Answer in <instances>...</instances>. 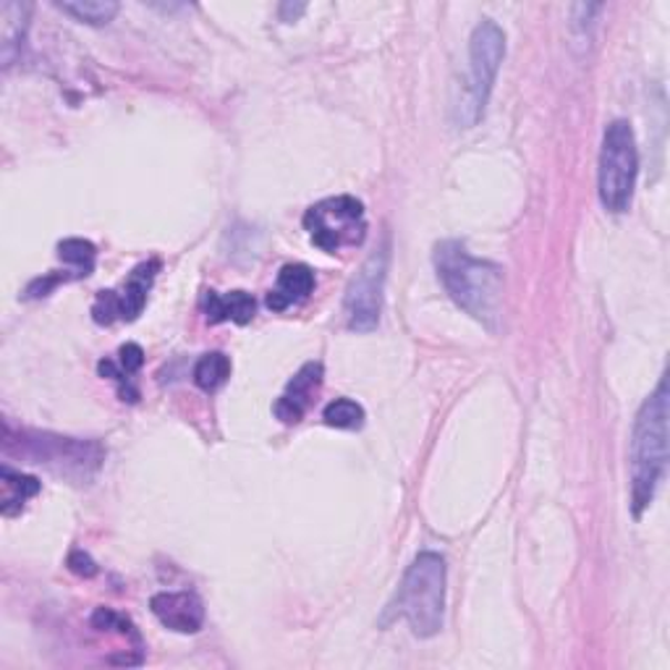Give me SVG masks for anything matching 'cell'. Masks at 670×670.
Listing matches in <instances>:
<instances>
[{"mask_svg":"<svg viewBox=\"0 0 670 670\" xmlns=\"http://www.w3.org/2000/svg\"><path fill=\"white\" fill-rule=\"evenodd\" d=\"M435 270L448 296L469 317L495 331L503 310V270L488 260H477L459 241H440L435 247Z\"/></svg>","mask_w":670,"mask_h":670,"instance_id":"obj_1","label":"cell"},{"mask_svg":"<svg viewBox=\"0 0 670 670\" xmlns=\"http://www.w3.org/2000/svg\"><path fill=\"white\" fill-rule=\"evenodd\" d=\"M668 383L660 380L658 390L641 404L631 438V511L641 516L650 509L655 490L668 467Z\"/></svg>","mask_w":670,"mask_h":670,"instance_id":"obj_2","label":"cell"},{"mask_svg":"<svg viewBox=\"0 0 670 670\" xmlns=\"http://www.w3.org/2000/svg\"><path fill=\"white\" fill-rule=\"evenodd\" d=\"M394 616L406 618L417 637H435L443 629L446 613V561L438 553H419L406 568L390 603Z\"/></svg>","mask_w":670,"mask_h":670,"instance_id":"obj_3","label":"cell"},{"mask_svg":"<svg viewBox=\"0 0 670 670\" xmlns=\"http://www.w3.org/2000/svg\"><path fill=\"white\" fill-rule=\"evenodd\" d=\"M505 59V34L493 19H482L469 40V80L456 105V121L472 128L482 121Z\"/></svg>","mask_w":670,"mask_h":670,"instance_id":"obj_4","label":"cell"},{"mask_svg":"<svg viewBox=\"0 0 670 670\" xmlns=\"http://www.w3.org/2000/svg\"><path fill=\"white\" fill-rule=\"evenodd\" d=\"M639 176V149L629 121H613L605 128L600 149V202L608 212L621 216L631 208Z\"/></svg>","mask_w":670,"mask_h":670,"instance_id":"obj_5","label":"cell"},{"mask_svg":"<svg viewBox=\"0 0 670 670\" xmlns=\"http://www.w3.org/2000/svg\"><path fill=\"white\" fill-rule=\"evenodd\" d=\"M304 228L312 244L323 252H341L344 247H359L365 241V205L354 197H331L312 205L304 216Z\"/></svg>","mask_w":670,"mask_h":670,"instance_id":"obj_6","label":"cell"},{"mask_svg":"<svg viewBox=\"0 0 670 670\" xmlns=\"http://www.w3.org/2000/svg\"><path fill=\"white\" fill-rule=\"evenodd\" d=\"M385 273H388V247H383L380 252L369 254V260L359 268L354 281L348 283L344 312L352 331L369 333L375 331L377 323H380Z\"/></svg>","mask_w":670,"mask_h":670,"instance_id":"obj_7","label":"cell"},{"mask_svg":"<svg viewBox=\"0 0 670 670\" xmlns=\"http://www.w3.org/2000/svg\"><path fill=\"white\" fill-rule=\"evenodd\" d=\"M24 453L34 459V463H45L53 472L66 477L76 472L84 480L103 461V448L97 443H82L74 438H59V435H27Z\"/></svg>","mask_w":670,"mask_h":670,"instance_id":"obj_8","label":"cell"},{"mask_svg":"<svg viewBox=\"0 0 670 670\" xmlns=\"http://www.w3.org/2000/svg\"><path fill=\"white\" fill-rule=\"evenodd\" d=\"M149 608L166 629L178 634H197L205 624V605L195 592H158Z\"/></svg>","mask_w":670,"mask_h":670,"instance_id":"obj_9","label":"cell"},{"mask_svg":"<svg viewBox=\"0 0 670 670\" xmlns=\"http://www.w3.org/2000/svg\"><path fill=\"white\" fill-rule=\"evenodd\" d=\"M323 385V365L320 362H310L294 375V380L289 383L286 394L275 401V417L286 425L302 422L304 411L310 409L312 396L317 394V388Z\"/></svg>","mask_w":670,"mask_h":670,"instance_id":"obj_10","label":"cell"},{"mask_svg":"<svg viewBox=\"0 0 670 670\" xmlns=\"http://www.w3.org/2000/svg\"><path fill=\"white\" fill-rule=\"evenodd\" d=\"M315 283H317L315 270L310 265H302V262L286 265L281 273H278L275 289L268 294V310L286 312L289 306L306 302L312 291H315Z\"/></svg>","mask_w":670,"mask_h":670,"instance_id":"obj_11","label":"cell"},{"mask_svg":"<svg viewBox=\"0 0 670 670\" xmlns=\"http://www.w3.org/2000/svg\"><path fill=\"white\" fill-rule=\"evenodd\" d=\"M202 306H205V315H208V323L218 325V323H228V320H233V323L247 325L254 320L257 312V302L252 294H247V291H231V294H216V291H208V294L202 296Z\"/></svg>","mask_w":670,"mask_h":670,"instance_id":"obj_12","label":"cell"},{"mask_svg":"<svg viewBox=\"0 0 670 670\" xmlns=\"http://www.w3.org/2000/svg\"><path fill=\"white\" fill-rule=\"evenodd\" d=\"M160 262L158 260H149L145 265L134 268V273L128 275L124 291L118 294V312L121 320H126V323H132V320H137L142 315V310H145L147 304V294L149 289H153L155 273H158Z\"/></svg>","mask_w":670,"mask_h":670,"instance_id":"obj_13","label":"cell"},{"mask_svg":"<svg viewBox=\"0 0 670 670\" xmlns=\"http://www.w3.org/2000/svg\"><path fill=\"white\" fill-rule=\"evenodd\" d=\"M27 17H30V6L27 3H3L0 6V40H3V61L11 66L13 55H17L19 42L24 40Z\"/></svg>","mask_w":670,"mask_h":670,"instance_id":"obj_14","label":"cell"},{"mask_svg":"<svg viewBox=\"0 0 670 670\" xmlns=\"http://www.w3.org/2000/svg\"><path fill=\"white\" fill-rule=\"evenodd\" d=\"M0 482H3V505H0V509H3L6 516L19 513L30 498L40 493V482L34 480V477L13 472L11 467H3V472H0Z\"/></svg>","mask_w":670,"mask_h":670,"instance_id":"obj_15","label":"cell"},{"mask_svg":"<svg viewBox=\"0 0 670 670\" xmlns=\"http://www.w3.org/2000/svg\"><path fill=\"white\" fill-rule=\"evenodd\" d=\"M63 13H71L74 19L84 21V24L103 27L113 21L118 13L116 0H71V3H59Z\"/></svg>","mask_w":670,"mask_h":670,"instance_id":"obj_16","label":"cell"},{"mask_svg":"<svg viewBox=\"0 0 670 670\" xmlns=\"http://www.w3.org/2000/svg\"><path fill=\"white\" fill-rule=\"evenodd\" d=\"M228 377H231V359L220 352L205 354L195 367V383L202 390H208V394L218 390L220 385H226Z\"/></svg>","mask_w":670,"mask_h":670,"instance_id":"obj_17","label":"cell"},{"mask_svg":"<svg viewBox=\"0 0 670 670\" xmlns=\"http://www.w3.org/2000/svg\"><path fill=\"white\" fill-rule=\"evenodd\" d=\"M323 419L327 427H335V430H359L365 425V409L352 398H335L333 404L325 406Z\"/></svg>","mask_w":670,"mask_h":670,"instance_id":"obj_18","label":"cell"},{"mask_svg":"<svg viewBox=\"0 0 670 670\" xmlns=\"http://www.w3.org/2000/svg\"><path fill=\"white\" fill-rule=\"evenodd\" d=\"M59 257L66 262V265L76 270V275L84 278L95 270L97 249L87 239H66L59 244Z\"/></svg>","mask_w":670,"mask_h":670,"instance_id":"obj_19","label":"cell"},{"mask_svg":"<svg viewBox=\"0 0 670 670\" xmlns=\"http://www.w3.org/2000/svg\"><path fill=\"white\" fill-rule=\"evenodd\" d=\"M92 320L97 325H113L116 320H121L116 291H100L95 304H92Z\"/></svg>","mask_w":670,"mask_h":670,"instance_id":"obj_20","label":"cell"},{"mask_svg":"<svg viewBox=\"0 0 670 670\" xmlns=\"http://www.w3.org/2000/svg\"><path fill=\"white\" fill-rule=\"evenodd\" d=\"M118 356H121L118 367L124 369L126 375L139 373L142 365H145V352H142V346H137V344H124V346H121Z\"/></svg>","mask_w":670,"mask_h":670,"instance_id":"obj_21","label":"cell"},{"mask_svg":"<svg viewBox=\"0 0 670 670\" xmlns=\"http://www.w3.org/2000/svg\"><path fill=\"white\" fill-rule=\"evenodd\" d=\"M69 566H71V572H76L82 576H95L97 574V566L92 563L90 555L82 553V551H74L69 555Z\"/></svg>","mask_w":670,"mask_h":670,"instance_id":"obj_22","label":"cell"},{"mask_svg":"<svg viewBox=\"0 0 670 670\" xmlns=\"http://www.w3.org/2000/svg\"><path fill=\"white\" fill-rule=\"evenodd\" d=\"M304 11H306V6H304V3H296V6L283 3V6H281V19H283V21H294V19L302 17Z\"/></svg>","mask_w":670,"mask_h":670,"instance_id":"obj_23","label":"cell"}]
</instances>
